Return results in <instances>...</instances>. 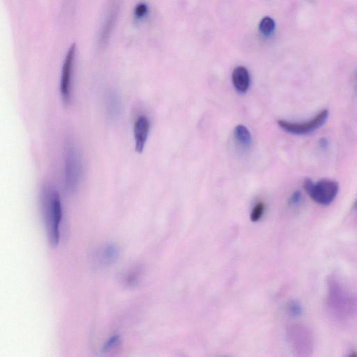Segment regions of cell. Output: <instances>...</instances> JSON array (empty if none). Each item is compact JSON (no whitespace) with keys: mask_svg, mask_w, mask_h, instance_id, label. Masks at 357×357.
<instances>
[{"mask_svg":"<svg viewBox=\"0 0 357 357\" xmlns=\"http://www.w3.org/2000/svg\"><path fill=\"white\" fill-rule=\"evenodd\" d=\"M42 201L50 241L52 245L55 246L60 239V226L62 219L60 196L56 189L49 186L44 189Z\"/></svg>","mask_w":357,"mask_h":357,"instance_id":"6da1fadb","label":"cell"},{"mask_svg":"<svg viewBox=\"0 0 357 357\" xmlns=\"http://www.w3.org/2000/svg\"><path fill=\"white\" fill-rule=\"evenodd\" d=\"M82 175V163L79 151L71 139H68L64 147V183L69 193H74L79 185Z\"/></svg>","mask_w":357,"mask_h":357,"instance_id":"7a4b0ae2","label":"cell"},{"mask_svg":"<svg viewBox=\"0 0 357 357\" xmlns=\"http://www.w3.org/2000/svg\"><path fill=\"white\" fill-rule=\"evenodd\" d=\"M303 188L310 198L322 205H328L334 201L339 192V185L335 180L324 178L314 183L310 178L303 182Z\"/></svg>","mask_w":357,"mask_h":357,"instance_id":"3957f363","label":"cell"},{"mask_svg":"<svg viewBox=\"0 0 357 357\" xmlns=\"http://www.w3.org/2000/svg\"><path fill=\"white\" fill-rule=\"evenodd\" d=\"M328 115V110L324 109L309 121L305 122H290L280 120L278 121V124L282 129L287 133L297 135H308L322 127L327 121Z\"/></svg>","mask_w":357,"mask_h":357,"instance_id":"277c9868","label":"cell"},{"mask_svg":"<svg viewBox=\"0 0 357 357\" xmlns=\"http://www.w3.org/2000/svg\"><path fill=\"white\" fill-rule=\"evenodd\" d=\"M76 45L71 44L68 50L63 66L60 79V93L62 100L65 103L70 102L71 99V85L72 75L74 71L75 58H76Z\"/></svg>","mask_w":357,"mask_h":357,"instance_id":"5b68a950","label":"cell"},{"mask_svg":"<svg viewBox=\"0 0 357 357\" xmlns=\"http://www.w3.org/2000/svg\"><path fill=\"white\" fill-rule=\"evenodd\" d=\"M150 129L149 119L145 116L137 118L134 126V138L137 152L142 153L145 147Z\"/></svg>","mask_w":357,"mask_h":357,"instance_id":"8992f818","label":"cell"},{"mask_svg":"<svg viewBox=\"0 0 357 357\" xmlns=\"http://www.w3.org/2000/svg\"><path fill=\"white\" fill-rule=\"evenodd\" d=\"M233 83L234 87L239 93L247 92L250 85V76L247 69L244 67L235 68L233 71Z\"/></svg>","mask_w":357,"mask_h":357,"instance_id":"52a82bcc","label":"cell"},{"mask_svg":"<svg viewBox=\"0 0 357 357\" xmlns=\"http://www.w3.org/2000/svg\"><path fill=\"white\" fill-rule=\"evenodd\" d=\"M106 110L109 118L116 120L119 118L121 112V99L115 91H110L106 96Z\"/></svg>","mask_w":357,"mask_h":357,"instance_id":"ba28073f","label":"cell"},{"mask_svg":"<svg viewBox=\"0 0 357 357\" xmlns=\"http://www.w3.org/2000/svg\"><path fill=\"white\" fill-rule=\"evenodd\" d=\"M119 255L118 246L114 244H107L100 253V262L104 265H111L117 261Z\"/></svg>","mask_w":357,"mask_h":357,"instance_id":"9c48e42d","label":"cell"},{"mask_svg":"<svg viewBox=\"0 0 357 357\" xmlns=\"http://www.w3.org/2000/svg\"><path fill=\"white\" fill-rule=\"evenodd\" d=\"M234 135L237 143L242 149H248L251 147L252 138L249 130L245 126L243 125L237 126L235 128Z\"/></svg>","mask_w":357,"mask_h":357,"instance_id":"30bf717a","label":"cell"},{"mask_svg":"<svg viewBox=\"0 0 357 357\" xmlns=\"http://www.w3.org/2000/svg\"><path fill=\"white\" fill-rule=\"evenodd\" d=\"M116 12H117L116 10L112 11V12L110 14L108 19L105 21L104 26H103L102 33H101V39H100L101 44H106L109 38H110L112 30L114 28V25L115 23L116 17H117Z\"/></svg>","mask_w":357,"mask_h":357,"instance_id":"8fae6325","label":"cell"},{"mask_svg":"<svg viewBox=\"0 0 357 357\" xmlns=\"http://www.w3.org/2000/svg\"><path fill=\"white\" fill-rule=\"evenodd\" d=\"M275 22L270 17H265L260 23V30L262 34L265 35H270L274 31Z\"/></svg>","mask_w":357,"mask_h":357,"instance_id":"7c38bea8","label":"cell"},{"mask_svg":"<svg viewBox=\"0 0 357 357\" xmlns=\"http://www.w3.org/2000/svg\"><path fill=\"white\" fill-rule=\"evenodd\" d=\"M121 338L119 335H115L108 339V341L105 342L103 347V352H108V351L115 349L117 346L120 344Z\"/></svg>","mask_w":357,"mask_h":357,"instance_id":"4fadbf2b","label":"cell"},{"mask_svg":"<svg viewBox=\"0 0 357 357\" xmlns=\"http://www.w3.org/2000/svg\"><path fill=\"white\" fill-rule=\"evenodd\" d=\"M265 211V205L262 203H258L255 205L251 214V220L253 222H257L261 219Z\"/></svg>","mask_w":357,"mask_h":357,"instance_id":"5bb4252c","label":"cell"},{"mask_svg":"<svg viewBox=\"0 0 357 357\" xmlns=\"http://www.w3.org/2000/svg\"><path fill=\"white\" fill-rule=\"evenodd\" d=\"M148 7L145 3H141L137 4L134 10V17L135 19L141 20L147 15Z\"/></svg>","mask_w":357,"mask_h":357,"instance_id":"9a60e30c","label":"cell"},{"mask_svg":"<svg viewBox=\"0 0 357 357\" xmlns=\"http://www.w3.org/2000/svg\"><path fill=\"white\" fill-rule=\"evenodd\" d=\"M138 274V271H133L128 273L126 278H125V283L128 287H131L136 285L139 280Z\"/></svg>","mask_w":357,"mask_h":357,"instance_id":"2e32d148","label":"cell"},{"mask_svg":"<svg viewBox=\"0 0 357 357\" xmlns=\"http://www.w3.org/2000/svg\"><path fill=\"white\" fill-rule=\"evenodd\" d=\"M288 309L291 315L295 316V317L299 316L302 312V308H301V306L297 301H291L290 304H289Z\"/></svg>","mask_w":357,"mask_h":357,"instance_id":"e0dca14e","label":"cell"},{"mask_svg":"<svg viewBox=\"0 0 357 357\" xmlns=\"http://www.w3.org/2000/svg\"><path fill=\"white\" fill-rule=\"evenodd\" d=\"M301 197H302V195H301V192L297 191V192H294L290 198V204L292 205H297L301 201Z\"/></svg>","mask_w":357,"mask_h":357,"instance_id":"ac0fdd59","label":"cell"},{"mask_svg":"<svg viewBox=\"0 0 357 357\" xmlns=\"http://www.w3.org/2000/svg\"><path fill=\"white\" fill-rule=\"evenodd\" d=\"M319 147L323 149H327L328 147V141L327 139L324 138V137L321 138L320 140H319Z\"/></svg>","mask_w":357,"mask_h":357,"instance_id":"d6986e66","label":"cell"}]
</instances>
